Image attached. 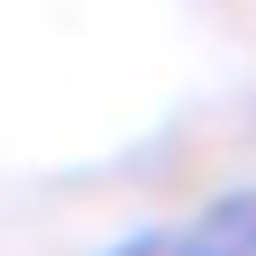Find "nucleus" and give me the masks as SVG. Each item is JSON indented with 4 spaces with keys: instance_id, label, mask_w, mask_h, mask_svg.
Instances as JSON below:
<instances>
[{
    "instance_id": "obj_1",
    "label": "nucleus",
    "mask_w": 256,
    "mask_h": 256,
    "mask_svg": "<svg viewBox=\"0 0 256 256\" xmlns=\"http://www.w3.org/2000/svg\"><path fill=\"white\" fill-rule=\"evenodd\" d=\"M165 256H247V192H210L183 229H165Z\"/></svg>"
},
{
    "instance_id": "obj_2",
    "label": "nucleus",
    "mask_w": 256,
    "mask_h": 256,
    "mask_svg": "<svg viewBox=\"0 0 256 256\" xmlns=\"http://www.w3.org/2000/svg\"><path fill=\"white\" fill-rule=\"evenodd\" d=\"M110 256H165V229H138L128 247H110Z\"/></svg>"
}]
</instances>
